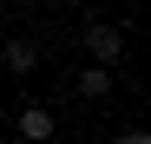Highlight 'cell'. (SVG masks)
<instances>
[{"label":"cell","mask_w":151,"mask_h":144,"mask_svg":"<svg viewBox=\"0 0 151 144\" xmlns=\"http://www.w3.org/2000/svg\"><path fill=\"white\" fill-rule=\"evenodd\" d=\"M86 53H92V66L118 72V59H125V33L105 26V20H92V26H86Z\"/></svg>","instance_id":"cell-1"},{"label":"cell","mask_w":151,"mask_h":144,"mask_svg":"<svg viewBox=\"0 0 151 144\" xmlns=\"http://www.w3.org/2000/svg\"><path fill=\"white\" fill-rule=\"evenodd\" d=\"M20 138H27V144H40V138H59V118H53V105H27V111H20Z\"/></svg>","instance_id":"cell-2"},{"label":"cell","mask_w":151,"mask_h":144,"mask_svg":"<svg viewBox=\"0 0 151 144\" xmlns=\"http://www.w3.org/2000/svg\"><path fill=\"white\" fill-rule=\"evenodd\" d=\"M0 59H7V72L27 79V72L40 66V46H33V39H7V46H0Z\"/></svg>","instance_id":"cell-3"},{"label":"cell","mask_w":151,"mask_h":144,"mask_svg":"<svg viewBox=\"0 0 151 144\" xmlns=\"http://www.w3.org/2000/svg\"><path fill=\"white\" fill-rule=\"evenodd\" d=\"M79 98H112V72L105 66H86L79 72Z\"/></svg>","instance_id":"cell-4"},{"label":"cell","mask_w":151,"mask_h":144,"mask_svg":"<svg viewBox=\"0 0 151 144\" xmlns=\"http://www.w3.org/2000/svg\"><path fill=\"white\" fill-rule=\"evenodd\" d=\"M118 144H151V138H145V131H138V125H132V131H125V138H118Z\"/></svg>","instance_id":"cell-5"},{"label":"cell","mask_w":151,"mask_h":144,"mask_svg":"<svg viewBox=\"0 0 151 144\" xmlns=\"http://www.w3.org/2000/svg\"><path fill=\"white\" fill-rule=\"evenodd\" d=\"M40 144H66V138H40Z\"/></svg>","instance_id":"cell-6"}]
</instances>
